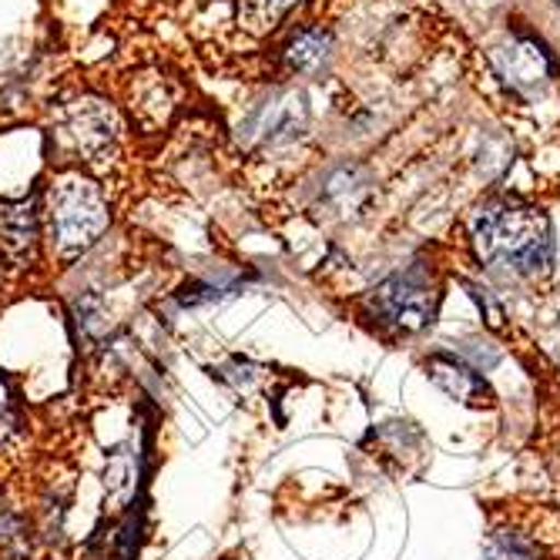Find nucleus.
<instances>
[{
	"instance_id": "1",
	"label": "nucleus",
	"mask_w": 560,
	"mask_h": 560,
	"mask_svg": "<svg viewBox=\"0 0 560 560\" xmlns=\"http://www.w3.org/2000/svg\"><path fill=\"white\" fill-rule=\"evenodd\" d=\"M470 235L477 245V256L506 276L534 279L547 272L553 259V229L544 212L524 206H483L474 222Z\"/></svg>"
},
{
	"instance_id": "2",
	"label": "nucleus",
	"mask_w": 560,
	"mask_h": 560,
	"mask_svg": "<svg viewBox=\"0 0 560 560\" xmlns=\"http://www.w3.org/2000/svg\"><path fill=\"white\" fill-rule=\"evenodd\" d=\"M112 206L97 182L84 175H65L47 195V232L61 259H78L108 232Z\"/></svg>"
},
{
	"instance_id": "3",
	"label": "nucleus",
	"mask_w": 560,
	"mask_h": 560,
	"mask_svg": "<svg viewBox=\"0 0 560 560\" xmlns=\"http://www.w3.org/2000/svg\"><path fill=\"white\" fill-rule=\"evenodd\" d=\"M370 313L396 332H420L436 316V289L423 269L396 272L373 289Z\"/></svg>"
},
{
	"instance_id": "4",
	"label": "nucleus",
	"mask_w": 560,
	"mask_h": 560,
	"mask_svg": "<svg viewBox=\"0 0 560 560\" xmlns=\"http://www.w3.org/2000/svg\"><path fill=\"white\" fill-rule=\"evenodd\" d=\"M310 108L299 91H276L262 105L252 108V115L242 125V141L245 144H279L295 138L305 128Z\"/></svg>"
},
{
	"instance_id": "5",
	"label": "nucleus",
	"mask_w": 560,
	"mask_h": 560,
	"mask_svg": "<svg viewBox=\"0 0 560 560\" xmlns=\"http://www.w3.org/2000/svg\"><path fill=\"white\" fill-rule=\"evenodd\" d=\"M61 138L78 151V155H84V162H97V155H105L108 144L115 141V118L105 105L88 101V105L65 115Z\"/></svg>"
},
{
	"instance_id": "6",
	"label": "nucleus",
	"mask_w": 560,
	"mask_h": 560,
	"mask_svg": "<svg viewBox=\"0 0 560 560\" xmlns=\"http://www.w3.org/2000/svg\"><path fill=\"white\" fill-rule=\"evenodd\" d=\"M430 380L443 393H450L453 399H464V402H477L480 406L490 396V386H487L483 373L474 370L467 360H460V355H443V352H436L433 360H430Z\"/></svg>"
},
{
	"instance_id": "7",
	"label": "nucleus",
	"mask_w": 560,
	"mask_h": 560,
	"mask_svg": "<svg viewBox=\"0 0 560 560\" xmlns=\"http://www.w3.org/2000/svg\"><path fill=\"white\" fill-rule=\"evenodd\" d=\"M0 245L18 262H31L37 248V206L34 201H14L0 206Z\"/></svg>"
},
{
	"instance_id": "8",
	"label": "nucleus",
	"mask_w": 560,
	"mask_h": 560,
	"mask_svg": "<svg viewBox=\"0 0 560 560\" xmlns=\"http://www.w3.org/2000/svg\"><path fill=\"white\" fill-rule=\"evenodd\" d=\"M500 61V71L506 74V81H511L514 88H537V81H547L550 78V58L547 50L534 40H517L511 44L506 50H500L497 55Z\"/></svg>"
},
{
	"instance_id": "9",
	"label": "nucleus",
	"mask_w": 560,
	"mask_h": 560,
	"mask_svg": "<svg viewBox=\"0 0 560 560\" xmlns=\"http://www.w3.org/2000/svg\"><path fill=\"white\" fill-rule=\"evenodd\" d=\"M332 58V34L323 27H305L285 44V65L299 74H316Z\"/></svg>"
},
{
	"instance_id": "10",
	"label": "nucleus",
	"mask_w": 560,
	"mask_h": 560,
	"mask_svg": "<svg viewBox=\"0 0 560 560\" xmlns=\"http://www.w3.org/2000/svg\"><path fill=\"white\" fill-rule=\"evenodd\" d=\"M302 0H238V24L248 34H269Z\"/></svg>"
},
{
	"instance_id": "11",
	"label": "nucleus",
	"mask_w": 560,
	"mask_h": 560,
	"mask_svg": "<svg viewBox=\"0 0 560 560\" xmlns=\"http://www.w3.org/2000/svg\"><path fill=\"white\" fill-rule=\"evenodd\" d=\"M0 557L4 560H31L27 517L18 514L8 500H0Z\"/></svg>"
},
{
	"instance_id": "12",
	"label": "nucleus",
	"mask_w": 560,
	"mask_h": 560,
	"mask_svg": "<svg viewBox=\"0 0 560 560\" xmlns=\"http://www.w3.org/2000/svg\"><path fill=\"white\" fill-rule=\"evenodd\" d=\"M480 560H537V547L521 534H493Z\"/></svg>"
},
{
	"instance_id": "13",
	"label": "nucleus",
	"mask_w": 560,
	"mask_h": 560,
	"mask_svg": "<svg viewBox=\"0 0 560 560\" xmlns=\"http://www.w3.org/2000/svg\"><path fill=\"white\" fill-rule=\"evenodd\" d=\"M21 436V406L8 376H0V450H8Z\"/></svg>"
},
{
	"instance_id": "14",
	"label": "nucleus",
	"mask_w": 560,
	"mask_h": 560,
	"mask_svg": "<svg viewBox=\"0 0 560 560\" xmlns=\"http://www.w3.org/2000/svg\"><path fill=\"white\" fill-rule=\"evenodd\" d=\"M557 4H560V0H557Z\"/></svg>"
}]
</instances>
